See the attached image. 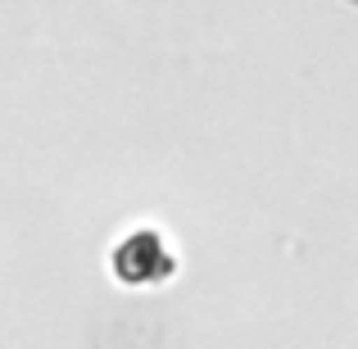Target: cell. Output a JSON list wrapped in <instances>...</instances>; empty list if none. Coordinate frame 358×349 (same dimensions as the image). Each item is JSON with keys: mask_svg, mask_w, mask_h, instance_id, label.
<instances>
[{"mask_svg": "<svg viewBox=\"0 0 358 349\" xmlns=\"http://www.w3.org/2000/svg\"><path fill=\"white\" fill-rule=\"evenodd\" d=\"M114 268L122 272V281H159L168 272V254L159 245V236H127L114 254Z\"/></svg>", "mask_w": 358, "mask_h": 349, "instance_id": "cell-1", "label": "cell"}]
</instances>
